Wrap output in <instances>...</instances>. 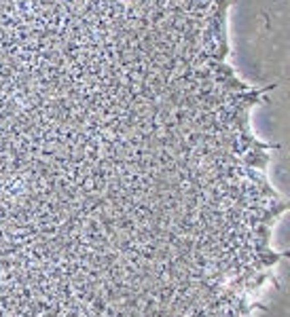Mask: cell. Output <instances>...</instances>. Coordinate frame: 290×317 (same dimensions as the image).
Here are the masks:
<instances>
[{
	"label": "cell",
	"instance_id": "cell-3",
	"mask_svg": "<svg viewBox=\"0 0 290 317\" xmlns=\"http://www.w3.org/2000/svg\"><path fill=\"white\" fill-rule=\"evenodd\" d=\"M254 231V239H258L261 243H271V227H267V224H256L252 229Z\"/></svg>",
	"mask_w": 290,
	"mask_h": 317
},
{
	"label": "cell",
	"instance_id": "cell-2",
	"mask_svg": "<svg viewBox=\"0 0 290 317\" xmlns=\"http://www.w3.org/2000/svg\"><path fill=\"white\" fill-rule=\"evenodd\" d=\"M256 260L261 262V267H273V264H277L279 260H282L284 256H288V254H277L273 250H267V252H261V254H254Z\"/></svg>",
	"mask_w": 290,
	"mask_h": 317
},
{
	"label": "cell",
	"instance_id": "cell-1",
	"mask_svg": "<svg viewBox=\"0 0 290 317\" xmlns=\"http://www.w3.org/2000/svg\"><path fill=\"white\" fill-rule=\"evenodd\" d=\"M242 165L263 171V169L269 165V155H265V150L250 148V150H246V155L242 157Z\"/></svg>",
	"mask_w": 290,
	"mask_h": 317
}]
</instances>
